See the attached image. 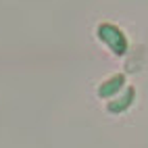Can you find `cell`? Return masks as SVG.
<instances>
[{"instance_id": "2", "label": "cell", "mask_w": 148, "mask_h": 148, "mask_svg": "<svg viewBox=\"0 0 148 148\" xmlns=\"http://www.w3.org/2000/svg\"><path fill=\"white\" fill-rule=\"evenodd\" d=\"M125 88V75H113L111 79H106L100 84V88H98V96L100 98H111L113 94H119L121 90Z\"/></svg>"}, {"instance_id": "1", "label": "cell", "mask_w": 148, "mask_h": 148, "mask_svg": "<svg viewBox=\"0 0 148 148\" xmlns=\"http://www.w3.org/2000/svg\"><path fill=\"white\" fill-rule=\"evenodd\" d=\"M96 36H98L100 42H104L108 48H111L113 54L121 56V54L127 52V38H125V34L121 32L119 27H115L111 23H102V25H98Z\"/></svg>"}, {"instance_id": "3", "label": "cell", "mask_w": 148, "mask_h": 148, "mask_svg": "<svg viewBox=\"0 0 148 148\" xmlns=\"http://www.w3.org/2000/svg\"><path fill=\"white\" fill-rule=\"evenodd\" d=\"M134 98H136V90L130 88V86H125L123 88V94L108 102V111H111V113H123V111H127V108L132 106Z\"/></svg>"}]
</instances>
